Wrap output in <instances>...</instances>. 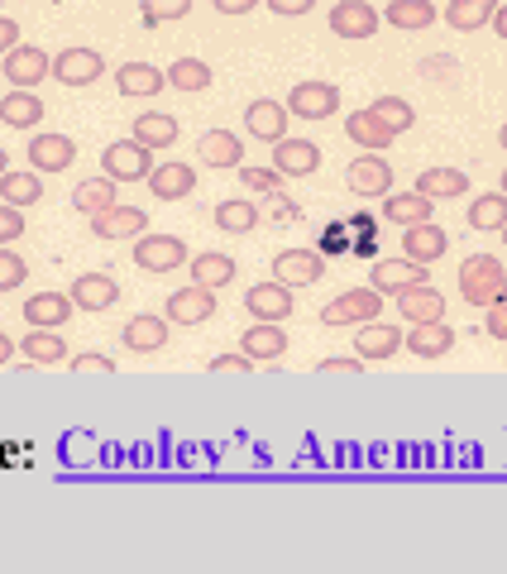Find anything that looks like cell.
<instances>
[{
    "mask_svg": "<svg viewBox=\"0 0 507 574\" xmlns=\"http://www.w3.org/2000/svg\"><path fill=\"white\" fill-rule=\"evenodd\" d=\"M211 6L220 10V14H249L259 0H211Z\"/></svg>",
    "mask_w": 507,
    "mask_h": 574,
    "instance_id": "cell-56",
    "label": "cell"
},
{
    "mask_svg": "<svg viewBox=\"0 0 507 574\" xmlns=\"http://www.w3.org/2000/svg\"><path fill=\"white\" fill-rule=\"evenodd\" d=\"M163 316H168V326H201V321H211L216 316V293L211 287H178V293H168L163 301Z\"/></svg>",
    "mask_w": 507,
    "mask_h": 574,
    "instance_id": "cell-7",
    "label": "cell"
},
{
    "mask_svg": "<svg viewBox=\"0 0 507 574\" xmlns=\"http://www.w3.org/2000/svg\"><path fill=\"white\" fill-rule=\"evenodd\" d=\"M6 172H10V154L0 149V178H6Z\"/></svg>",
    "mask_w": 507,
    "mask_h": 574,
    "instance_id": "cell-59",
    "label": "cell"
},
{
    "mask_svg": "<svg viewBox=\"0 0 507 574\" xmlns=\"http://www.w3.org/2000/svg\"><path fill=\"white\" fill-rule=\"evenodd\" d=\"M494 29H498V39H507V0H498V10H494Z\"/></svg>",
    "mask_w": 507,
    "mask_h": 574,
    "instance_id": "cell-57",
    "label": "cell"
},
{
    "mask_svg": "<svg viewBox=\"0 0 507 574\" xmlns=\"http://www.w3.org/2000/svg\"><path fill=\"white\" fill-rule=\"evenodd\" d=\"M211 374H254V359L245 355V349H240V355H216Z\"/></svg>",
    "mask_w": 507,
    "mask_h": 574,
    "instance_id": "cell-52",
    "label": "cell"
},
{
    "mask_svg": "<svg viewBox=\"0 0 507 574\" xmlns=\"http://www.w3.org/2000/svg\"><path fill=\"white\" fill-rule=\"evenodd\" d=\"M101 168H106V178H116V182H149L153 149H145L135 135L130 139H116V144H106Z\"/></svg>",
    "mask_w": 507,
    "mask_h": 574,
    "instance_id": "cell-3",
    "label": "cell"
},
{
    "mask_svg": "<svg viewBox=\"0 0 507 574\" xmlns=\"http://www.w3.org/2000/svg\"><path fill=\"white\" fill-rule=\"evenodd\" d=\"M282 106H288V116H297V120H330L340 110V87L311 77V82H297Z\"/></svg>",
    "mask_w": 507,
    "mask_h": 574,
    "instance_id": "cell-5",
    "label": "cell"
},
{
    "mask_svg": "<svg viewBox=\"0 0 507 574\" xmlns=\"http://www.w3.org/2000/svg\"><path fill=\"white\" fill-rule=\"evenodd\" d=\"M268 216H278V220H297V216H302V206H297L292 197H288V191H268Z\"/></svg>",
    "mask_w": 507,
    "mask_h": 574,
    "instance_id": "cell-51",
    "label": "cell"
},
{
    "mask_svg": "<svg viewBox=\"0 0 507 574\" xmlns=\"http://www.w3.org/2000/svg\"><path fill=\"white\" fill-rule=\"evenodd\" d=\"M0 197H6V206H34L43 197V182H39V172H6L0 178Z\"/></svg>",
    "mask_w": 507,
    "mask_h": 574,
    "instance_id": "cell-42",
    "label": "cell"
},
{
    "mask_svg": "<svg viewBox=\"0 0 507 574\" xmlns=\"http://www.w3.org/2000/svg\"><path fill=\"white\" fill-rule=\"evenodd\" d=\"M197 154H201L206 168H240L245 164V144H240V135H230V130H206L201 144H197Z\"/></svg>",
    "mask_w": 507,
    "mask_h": 574,
    "instance_id": "cell-27",
    "label": "cell"
},
{
    "mask_svg": "<svg viewBox=\"0 0 507 574\" xmlns=\"http://www.w3.org/2000/svg\"><path fill=\"white\" fill-rule=\"evenodd\" d=\"M498 144H503V154H507V125H503V130H498Z\"/></svg>",
    "mask_w": 507,
    "mask_h": 574,
    "instance_id": "cell-60",
    "label": "cell"
},
{
    "mask_svg": "<svg viewBox=\"0 0 507 574\" xmlns=\"http://www.w3.org/2000/svg\"><path fill=\"white\" fill-rule=\"evenodd\" d=\"M211 82H216V72L201 58H178L168 68V87H178V91H206Z\"/></svg>",
    "mask_w": 507,
    "mask_h": 574,
    "instance_id": "cell-43",
    "label": "cell"
},
{
    "mask_svg": "<svg viewBox=\"0 0 507 574\" xmlns=\"http://www.w3.org/2000/svg\"><path fill=\"white\" fill-rule=\"evenodd\" d=\"M0 120H6L10 130H34L43 120V101L29 87H14L10 96H0Z\"/></svg>",
    "mask_w": 507,
    "mask_h": 574,
    "instance_id": "cell-28",
    "label": "cell"
},
{
    "mask_svg": "<svg viewBox=\"0 0 507 574\" xmlns=\"http://www.w3.org/2000/svg\"><path fill=\"white\" fill-rule=\"evenodd\" d=\"M68 364H72V374H101V378L116 374V359H110V355H77Z\"/></svg>",
    "mask_w": 507,
    "mask_h": 574,
    "instance_id": "cell-49",
    "label": "cell"
},
{
    "mask_svg": "<svg viewBox=\"0 0 507 574\" xmlns=\"http://www.w3.org/2000/svg\"><path fill=\"white\" fill-rule=\"evenodd\" d=\"M369 116L384 125L392 139L407 135L411 125H417V110H411V101H402V96H378V101H369Z\"/></svg>",
    "mask_w": 507,
    "mask_h": 574,
    "instance_id": "cell-34",
    "label": "cell"
},
{
    "mask_svg": "<svg viewBox=\"0 0 507 574\" xmlns=\"http://www.w3.org/2000/svg\"><path fill=\"white\" fill-rule=\"evenodd\" d=\"M49 72H53V58L43 53V48H34V43H14L6 53V82L10 87H29V91H34Z\"/></svg>",
    "mask_w": 507,
    "mask_h": 574,
    "instance_id": "cell-9",
    "label": "cell"
},
{
    "mask_svg": "<svg viewBox=\"0 0 507 574\" xmlns=\"http://www.w3.org/2000/svg\"><path fill=\"white\" fill-rule=\"evenodd\" d=\"M245 307H249V316L254 321H274V326H282L292 316V287L288 283H254L249 293H245Z\"/></svg>",
    "mask_w": 507,
    "mask_h": 574,
    "instance_id": "cell-8",
    "label": "cell"
},
{
    "mask_svg": "<svg viewBox=\"0 0 507 574\" xmlns=\"http://www.w3.org/2000/svg\"><path fill=\"white\" fill-rule=\"evenodd\" d=\"M135 139L145 149H172L178 144V116H163V110H149V116H135Z\"/></svg>",
    "mask_w": 507,
    "mask_h": 574,
    "instance_id": "cell-31",
    "label": "cell"
},
{
    "mask_svg": "<svg viewBox=\"0 0 507 574\" xmlns=\"http://www.w3.org/2000/svg\"><path fill=\"white\" fill-rule=\"evenodd\" d=\"M116 87H120V96H158L168 87V72H158L153 62H125L116 72Z\"/></svg>",
    "mask_w": 507,
    "mask_h": 574,
    "instance_id": "cell-30",
    "label": "cell"
},
{
    "mask_svg": "<svg viewBox=\"0 0 507 574\" xmlns=\"http://www.w3.org/2000/svg\"><path fill=\"white\" fill-rule=\"evenodd\" d=\"M24 359H34V364H68V345H62V330L34 326V330L24 335Z\"/></svg>",
    "mask_w": 507,
    "mask_h": 574,
    "instance_id": "cell-39",
    "label": "cell"
},
{
    "mask_svg": "<svg viewBox=\"0 0 507 574\" xmlns=\"http://www.w3.org/2000/svg\"><path fill=\"white\" fill-rule=\"evenodd\" d=\"M240 182H245L249 191H278V187H282V172H278V168H245V164H240Z\"/></svg>",
    "mask_w": 507,
    "mask_h": 574,
    "instance_id": "cell-47",
    "label": "cell"
},
{
    "mask_svg": "<svg viewBox=\"0 0 507 574\" xmlns=\"http://www.w3.org/2000/svg\"><path fill=\"white\" fill-rule=\"evenodd\" d=\"M330 29H336L340 39H374L378 34V10L369 0H340L336 10H330Z\"/></svg>",
    "mask_w": 507,
    "mask_h": 574,
    "instance_id": "cell-16",
    "label": "cell"
},
{
    "mask_svg": "<svg viewBox=\"0 0 507 574\" xmlns=\"http://www.w3.org/2000/svg\"><path fill=\"white\" fill-rule=\"evenodd\" d=\"M398 311H402V321L407 326H426V321H446V297L436 293L431 283H417V287H402L398 297Z\"/></svg>",
    "mask_w": 507,
    "mask_h": 574,
    "instance_id": "cell-12",
    "label": "cell"
},
{
    "mask_svg": "<svg viewBox=\"0 0 507 574\" xmlns=\"http://www.w3.org/2000/svg\"><path fill=\"white\" fill-rule=\"evenodd\" d=\"M274 168L282 172V178H311V172L321 168V149H316L311 139H288L282 135L274 144Z\"/></svg>",
    "mask_w": 507,
    "mask_h": 574,
    "instance_id": "cell-14",
    "label": "cell"
},
{
    "mask_svg": "<svg viewBox=\"0 0 507 574\" xmlns=\"http://www.w3.org/2000/svg\"><path fill=\"white\" fill-rule=\"evenodd\" d=\"M421 77L436 87H459V62L450 53H431V58H421Z\"/></svg>",
    "mask_w": 507,
    "mask_h": 574,
    "instance_id": "cell-45",
    "label": "cell"
},
{
    "mask_svg": "<svg viewBox=\"0 0 507 574\" xmlns=\"http://www.w3.org/2000/svg\"><path fill=\"white\" fill-rule=\"evenodd\" d=\"M254 226H259V206H254V201L230 197V201L216 206V230H226V235H249Z\"/></svg>",
    "mask_w": 507,
    "mask_h": 574,
    "instance_id": "cell-37",
    "label": "cell"
},
{
    "mask_svg": "<svg viewBox=\"0 0 507 574\" xmlns=\"http://www.w3.org/2000/svg\"><path fill=\"white\" fill-rule=\"evenodd\" d=\"M24 235V211L20 206H0V245H14Z\"/></svg>",
    "mask_w": 507,
    "mask_h": 574,
    "instance_id": "cell-48",
    "label": "cell"
},
{
    "mask_svg": "<svg viewBox=\"0 0 507 574\" xmlns=\"http://www.w3.org/2000/svg\"><path fill=\"white\" fill-rule=\"evenodd\" d=\"M321 274H326L321 249H282L274 259V278L288 287H311V283H321Z\"/></svg>",
    "mask_w": 507,
    "mask_h": 574,
    "instance_id": "cell-11",
    "label": "cell"
},
{
    "mask_svg": "<svg viewBox=\"0 0 507 574\" xmlns=\"http://www.w3.org/2000/svg\"><path fill=\"white\" fill-rule=\"evenodd\" d=\"M24 278H29V264L10 245H0V293H14Z\"/></svg>",
    "mask_w": 507,
    "mask_h": 574,
    "instance_id": "cell-46",
    "label": "cell"
},
{
    "mask_svg": "<svg viewBox=\"0 0 507 574\" xmlns=\"http://www.w3.org/2000/svg\"><path fill=\"white\" fill-rule=\"evenodd\" d=\"M426 274H431V268L417 264V259H407V254H402V259H378V264H374V274H369V283H374L384 297H398L402 287L426 283Z\"/></svg>",
    "mask_w": 507,
    "mask_h": 574,
    "instance_id": "cell-13",
    "label": "cell"
},
{
    "mask_svg": "<svg viewBox=\"0 0 507 574\" xmlns=\"http://www.w3.org/2000/svg\"><path fill=\"white\" fill-rule=\"evenodd\" d=\"M402 349V330L388 326V321H364L359 326V340H355V355L369 364V359H392Z\"/></svg>",
    "mask_w": 507,
    "mask_h": 574,
    "instance_id": "cell-25",
    "label": "cell"
},
{
    "mask_svg": "<svg viewBox=\"0 0 507 574\" xmlns=\"http://www.w3.org/2000/svg\"><path fill=\"white\" fill-rule=\"evenodd\" d=\"M72 206L82 216H101L116 206V178H87V182H77L72 191Z\"/></svg>",
    "mask_w": 507,
    "mask_h": 574,
    "instance_id": "cell-36",
    "label": "cell"
},
{
    "mask_svg": "<svg viewBox=\"0 0 507 574\" xmlns=\"http://www.w3.org/2000/svg\"><path fill=\"white\" fill-rule=\"evenodd\" d=\"M192 264V254L178 235H139L135 239V268H145V274H172V268H187Z\"/></svg>",
    "mask_w": 507,
    "mask_h": 574,
    "instance_id": "cell-4",
    "label": "cell"
},
{
    "mask_svg": "<svg viewBox=\"0 0 507 574\" xmlns=\"http://www.w3.org/2000/svg\"><path fill=\"white\" fill-rule=\"evenodd\" d=\"M494 10H498V0H450L446 24L459 29V34H474V29L494 24Z\"/></svg>",
    "mask_w": 507,
    "mask_h": 574,
    "instance_id": "cell-33",
    "label": "cell"
},
{
    "mask_svg": "<svg viewBox=\"0 0 507 574\" xmlns=\"http://www.w3.org/2000/svg\"><path fill=\"white\" fill-rule=\"evenodd\" d=\"M139 230H149V216L139 211V206H110V211L91 216V235L101 239H139Z\"/></svg>",
    "mask_w": 507,
    "mask_h": 574,
    "instance_id": "cell-19",
    "label": "cell"
},
{
    "mask_svg": "<svg viewBox=\"0 0 507 574\" xmlns=\"http://www.w3.org/2000/svg\"><path fill=\"white\" fill-rule=\"evenodd\" d=\"M402 345H407V349H411V355H417V359H440V355H450V349H455V330H450L446 321L407 326Z\"/></svg>",
    "mask_w": 507,
    "mask_h": 574,
    "instance_id": "cell-26",
    "label": "cell"
},
{
    "mask_svg": "<svg viewBox=\"0 0 507 574\" xmlns=\"http://www.w3.org/2000/svg\"><path fill=\"white\" fill-rule=\"evenodd\" d=\"M503 191H507V168H503Z\"/></svg>",
    "mask_w": 507,
    "mask_h": 574,
    "instance_id": "cell-62",
    "label": "cell"
},
{
    "mask_svg": "<svg viewBox=\"0 0 507 574\" xmlns=\"http://www.w3.org/2000/svg\"><path fill=\"white\" fill-rule=\"evenodd\" d=\"M388 24L392 29H431L436 6L431 0H388Z\"/></svg>",
    "mask_w": 507,
    "mask_h": 574,
    "instance_id": "cell-41",
    "label": "cell"
},
{
    "mask_svg": "<svg viewBox=\"0 0 507 574\" xmlns=\"http://www.w3.org/2000/svg\"><path fill=\"white\" fill-rule=\"evenodd\" d=\"M345 135H350L364 154H384L388 144H392V135H388L384 125H378V120L369 116V106L355 110V116H345Z\"/></svg>",
    "mask_w": 507,
    "mask_h": 574,
    "instance_id": "cell-35",
    "label": "cell"
},
{
    "mask_svg": "<svg viewBox=\"0 0 507 574\" xmlns=\"http://www.w3.org/2000/svg\"><path fill=\"white\" fill-rule=\"evenodd\" d=\"M469 226L474 230H503L507 226V191H484V197H474Z\"/></svg>",
    "mask_w": 507,
    "mask_h": 574,
    "instance_id": "cell-40",
    "label": "cell"
},
{
    "mask_svg": "<svg viewBox=\"0 0 507 574\" xmlns=\"http://www.w3.org/2000/svg\"><path fill=\"white\" fill-rule=\"evenodd\" d=\"M450 249V235L436 226V220H421V226H407L402 230V254L417 264H436L440 254Z\"/></svg>",
    "mask_w": 507,
    "mask_h": 574,
    "instance_id": "cell-22",
    "label": "cell"
},
{
    "mask_svg": "<svg viewBox=\"0 0 507 574\" xmlns=\"http://www.w3.org/2000/svg\"><path fill=\"white\" fill-rule=\"evenodd\" d=\"M417 191L421 197H431V201H455V197H465L469 191V178L459 168H426L417 178Z\"/></svg>",
    "mask_w": 507,
    "mask_h": 574,
    "instance_id": "cell-32",
    "label": "cell"
},
{
    "mask_svg": "<svg viewBox=\"0 0 507 574\" xmlns=\"http://www.w3.org/2000/svg\"><path fill=\"white\" fill-rule=\"evenodd\" d=\"M120 345L135 349V355H153V349L168 345V316H153V311H139L125 321L120 330Z\"/></svg>",
    "mask_w": 507,
    "mask_h": 574,
    "instance_id": "cell-15",
    "label": "cell"
},
{
    "mask_svg": "<svg viewBox=\"0 0 507 574\" xmlns=\"http://www.w3.org/2000/svg\"><path fill=\"white\" fill-rule=\"evenodd\" d=\"M364 369V359L355 355V359H321L316 364V374H359Z\"/></svg>",
    "mask_w": 507,
    "mask_h": 574,
    "instance_id": "cell-53",
    "label": "cell"
},
{
    "mask_svg": "<svg viewBox=\"0 0 507 574\" xmlns=\"http://www.w3.org/2000/svg\"><path fill=\"white\" fill-rule=\"evenodd\" d=\"M264 6L274 10V14H307L316 0H264Z\"/></svg>",
    "mask_w": 507,
    "mask_h": 574,
    "instance_id": "cell-55",
    "label": "cell"
},
{
    "mask_svg": "<svg viewBox=\"0 0 507 574\" xmlns=\"http://www.w3.org/2000/svg\"><path fill=\"white\" fill-rule=\"evenodd\" d=\"M10 359H14V340H10L6 330H0V364H10Z\"/></svg>",
    "mask_w": 507,
    "mask_h": 574,
    "instance_id": "cell-58",
    "label": "cell"
},
{
    "mask_svg": "<svg viewBox=\"0 0 507 574\" xmlns=\"http://www.w3.org/2000/svg\"><path fill=\"white\" fill-rule=\"evenodd\" d=\"M192 283L197 287H211V293H216V287H226V283H235V259H230V254H197V259H192Z\"/></svg>",
    "mask_w": 507,
    "mask_h": 574,
    "instance_id": "cell-38",
    "label": "cell"
},
{
    "mask_svg": "<svg viewBox=\"0 0 507 574\" xmlns=\"http://www.w3.org/2000/svg\"><path fill=\"white\" fill-rule=\"evenodd\" d=\"M378 311H384V293L369 283V287H345L336 301H326L321 307V326H364V321H378Z\"/></svg>",
    "mask_w": 507,
    "mask_h": 574,
    "instance_id": "cell-2",
    "label": "cell"
},
{
    "mask_svg": "<svg viewBox=\"0 0 507 574\" xmlns=\"http://www.w3.org/2000/svg\"><path fill=\"white\" fill-rule=\"evenodd\" d=\"M68 297L77 301V311H110L120 301V283L110 274H82L72 283Z\"/></svg>",
    "mask_w": 507,
    "mask_h": 574,
    "instance_id": "cell-21",
    "label": "cell"
},
{
    "mask_svg": "<svg viewBox=\"0 0 507 574\" xmlns=\"http://www.w3.org/2000/svg\"><path fill=\"white\" fill-rule=\"evenodd\" d=\"M345 187H350L355 197H388V191H392V168H388V158L359 154L355 164L345 168Z\"/></svg>",
    "mask_w": 507,
    "mask_h": 574,
    "instance_id": "cell-10",
    "label": "cell"
},
{
    "mask_svg": "<svg viewBox=\"0 0 507 574\" xmlns=\"http://www.w3.org/2000/svg\"><path fill=\"white\" fill-rule=\"evenodd\" d=\"M484 330L494 335V340H503V345H507V297H503V301H494V307H484Z\"/></svg>",
    "mask_w": 507,
    "mask_h": 574,
    "instance_id": "cell-50",
    "label": "cell"
},
{
    "mask_svg": "<svg viewBox=\"0 0 507 574\" xmlns=\"http://www.w3.org/2000/svg\"><path fill=\"white\" fill-rule=\"evenodd\" d=\"M498 235H503V245H507V226H503V230H498Z\"/></svg>",
    "mask_w": 507,
    "mask_h": 574,
    "instance_id": "cell-61",
    "label": "cell"
},
{
    "mask_svg": "<svg viewBox=\"0 0 507 574\" xmlns=\"http://www.w3.org/2000/svg\"><path fill=\"white\" fill-rule=\"evenodd\" d=\"M149 191L158 201H182L197 191V168L192 164H153L149 172Z\"/></svg>",
    "mask_w": 507,
    "mask_h": 574,
    "instance_id": "cell-17",
    "label": "cell"
},
{
    "mask_svg": "<svg viewBox=\"0 0 507 574\" xmlns=\"http://www.w3.org/2000/svg\"><path fill=\"white\" fill-rule=\"evenodd\" d=\"M288 345H292V340H288V330L274 326V321H254V326L240 335V349H245L254 364H274Z\"/></svg>",
    "mask_w": 507,
    "mask_h": 574,
    "instance_id": "cell-24",
    "label": "cell"
},
{
    "mask_svg": "<svg viewBox=\"0 0 507 574\" xmlns=\"http://www.w3.org/2000/svg\"><path fill=\"white\" fill-rule=\"evenodd\" d=\"M101 77H106V58L97 48L72 43L53 58V82H62V87H91V82H101Z\"/></svg>",
    "mask_w": 507,
    "mask_h": 574,
    "instance_id": "cell-6",
    "label": "cell"
},
{
    "mask_svg": "<svg viewBox=\"0 0 507 574\" xmlns=\"http://www.w3.org/2000/svg\"><path fill=\"white\" fill-rule=\"evenodd\" d=\"M245 130H249L254 139L278 144L282 135H288V106H282V101H268V96L249 101V110H245Z\"/></svg>",
    "mask_w": 507,
    "mask_h": 574,
    "instance_id": "cell-20",
    "label": "cell"
},
{
    "mask_svg": "<svg viewBox=\"0 0 507 574\" xmlns=\"http://www.w3.org/2000/svg\"><path fill=\"white\" fill-rule=\"evenodd\" d=\"M187 10H192V0H139V14H145V24H149V29L182 20Z\"/></svg>",
    "mask_w": 507,
    "mask_h": 574,
    "instance_id": "cell-44",
    "label": "cell"
},
{
    "mask_svg": "<svg viewBox=\"0 0 507 574\" xmlns=\"http://www.w3.org/2000/svg\"><path fill=\"white\" fill-rule=\"evenodd\" d=\"M431 197H421V191H388L384 197V216L392 220V226H421V220H431Z\"/></svg>",
    "mask_w": 507,
    "mask_h": 574,
    "instance_id": "cell-29",
    "label": "cell"
},
{
    "mask_svg": "<svg viewBox=\"0 0 507 574\" xmlns=\"http://www.w3.org/2000/svg\"><path fill=\"white\" fill-rule=\"evenodd\" d=\"M72 311H77V301L72 297H62V293H34L24 301V321L29 326H43V330H62L72 321Z\"/></svg>",
    "mask_w": 507,
    "mask_h": 574,
    "instance_id": "cell-23",
    "label": "cell"
},
{
    "mask_svg": "<svg viewBox=\"0 0 507 574\" xmlns=\"http://www.w3.org/2000/svg\"><path fill=\"white\" fill-rule=\"evenodd\" d=\"M459 297L469 307H494V301L507 297V268L494 259V254H469L459 264Z\"/></svg>",
    "mask_w": 507,
    "mask_h": 574,
    "instance_id": "cell-1",
    "label": "cell"
},
{
    "mask_svg": "<svg viewBox=\"0 0 507 574\" xmlns=\"http://www.w3.org/2000/svg\"><path fill=\"white\" fill-rule=\"evenodd\" d=\"M29 164H34V172H62L77 164V144L68 135H34L29 139Z\"/></svg>",
    "mask_w": 507,
    "mask_h": 574,
    "instance_id": "cell-18",
    "label": "cell"
},
{
    "mask_svg": "<svg viewBox=\"0 0 507 574\" xmlns=\"http://www.w3.org/2000/svg\"><path fill=\"white\" fill-rule=\"evenodd\" d=\"M14 43H20V24H14L10 14H0V58H6Z\"/></svg>",
    "mask_w": 507,
    "mask_h": 574,
    "instance_id": "cell-54",
    "label": "cell"
}]
</instances>
